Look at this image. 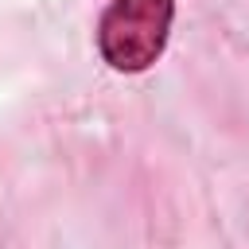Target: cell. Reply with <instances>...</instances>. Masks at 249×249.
Segmentation results:
<instances>
[{"label":"cell","mask_w":249,"mask_h":249,"mask_svg":"<svg viewBox=\"0 0 249 249\" xmlns=\"http://www.w3.org/2000/svg\"><path fill=\"white\" fill-rule=\"evenodd\" d=\"M175 0H113L97 19V54L117 74H144L167 51Z\"/></svg>","instance_id":"6da1fadb"}]
</instances>
